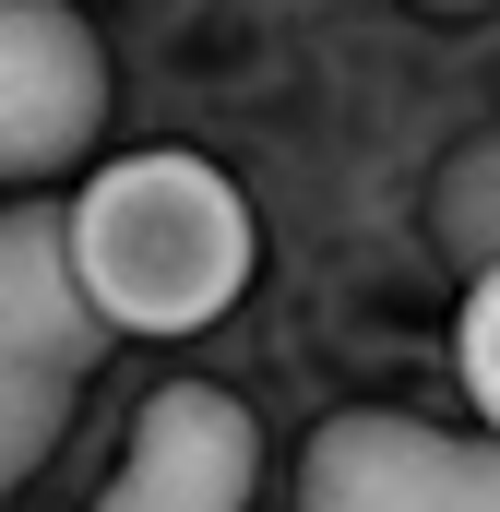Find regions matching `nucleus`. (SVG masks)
Listing matches in <instances>:
<instances>
[{"label": "nucleus", "instance_id": "obj_9", "mask_svg": "<svg viewBox=\"0 0 500 512\" xmlns=\"http://www.w3.org/2000/svg\"><path fill=\"white\" fill-rule=\"evenodd\" d=\"M429 12H465V0H429Z\"/></svg>", "mask_w": 500, "mask_h": 512}, {"label": "nucleus", "instance_id": "obj_8", "mask_svg": "<svg viewBox=\"0 0 500 512\" xmlns=\"http://www.w3.org/2000/svg\"><path fill=\"white\" fill-rule=\"evenodd\" d=\"M453 370H465V405L500 429V262H477L465 286V322H453Z\"/></svg>", "mask_w": 500, "mask_h": 512}, {"label": "nucleus", "instance_id": "obj_3", "mask_svg": "<svg viewBox=\"0 0 500 512\" xmlns=\"http://www.w3.org/2000/svg\"><path fill=\"white\" fill-rule=\"evenodd\" d=\"M108 131V48L72 0H0V179H60Z\"/></svg>", "mask_w": 500, "mask_h": 512}, {"label": "nucleus", "instance_id": "obj_2", "mask_svg": "<svg viewBox=\"0 0 500 512\" xmlns=\"http://www.w3.org/2000/svg\"><path fill=\"white\" fill-rule=\"evenodd\" d=\"M310 512H500V429L429 417H322L298 453Z\"/></svg>", "mask_w": 500, "mask_h": 512}, {"label": "nucleus", "instance_id": "obj_1", "mask_svg": "<svg viewBox=\"0 0 500 512\" xmlns=\"http://www.w3.org/2000/svg\"><path fill=\"white\" fill-rule=\"evenodd\" d=\"M60 251H72L108 334H203L250 298L262 227H250L239 179L203 155H108L72 191Z\"/></svg>", "mask_w": 500, "mask_h": 512}, {"label": "nucleus", "instance_id": "obj_6", "mask_svg": "<svg viewBox=\"0 0 500 512\" xmlns=\"http://www.w3.org/2000/svg\"><path fill=\"white\" fill-rule=\"evenodd\" d=\"M429 227H441V251L465 262H500V131H477L441 179H429Z\"/></svg>", "mask_w": 500, "mask_h": 512}, {"label": "nucleus", "instance_id": "obj_5", "mask_svg": "<svg viewBox=\"0 0 500 512\" xmlns=\"http://www.w3.org/2000/svg\"><path fill=\"white\" fill-rule=\"evenodd\" d=\"M120 334L96 322L84 274L60 251V215H0V370H96Z\"/></svg>", "mask_w": 500, "mask_h": 512}, {"label": "nucleus", "instance_id": "obj_4", "mask_svg": "<svg viewBox=\"0 0 500 512\" xmlns=\"http://www.w3.org/2000/svg\"><path fill=\"white\" fill-rule=\"evenodd\" d=\"M250 489H262V417L227 382H167L131 405L108 512H239Z\"/></svg>", "mask_w": 500, "mask_h": 512}, {"label": "nucleus", "instance_id": "obj_7", "mask_svg": "<svg viewBox=\"0 0 500 512\" xmlns=\"http://www.w3.org/2000/svg\"><path fill=\"white\" fill-rule=\"evenodd\" d=\"M72 429V370H0V501L60 453Z\"/></svg>", "mask_w": 500, "mask_h": 512}]
</instances>
